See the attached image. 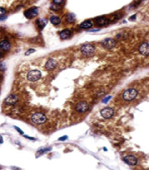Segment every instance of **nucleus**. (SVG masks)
<instances>
[{"instance_id": "f257e3e1", "label": "nucleus", "mask_w": 149, "mask_h": 170, "mask_svg": "<svg viewBox=\"0 0 149 170\" xmlns=\"http://www.w3.org/2000/svg\"><path fill=\"white\" fill-rule=\"evenodd\" d=\"M137 90L133 89V88H130V89L126 90L125 91L123 92V94H122V99L126 101H131L137 97Z\"/></svg>"}, {"instance_id": "f03ea898", "label": "nucleus", "mask_w": 149, "mask_h": 170, "mask_svg": "<svg viewBox=\"0 0 149 170\" xmlns=\"http://www.w3.org/2000/svg\"><path fill=\"white\" fill-rule=\"evenodd\" d=\"M46 116L42 113H34L31 116V121L36 124H41L46 122Z\"/></svg>"}, {"instance_id": "7ed1b4c3", "label": "nucleus", "mask_w": 149, "mask_h": 170, "mask_svg": "<svg viewBox=\"0 0 149 170\" xmlns=\"http://www.w3.org/2000/svg\"><path fill=\"white\" fill-rule=\"evenodd\" d=\"M41 77V73L39 70H31L27 74V79L31 81H36Z\"/></svg>"}, {"instance_id": "20e7f679", "label": "nucleus", "mask_w": 149, "mask_h": 170, "mask_svg": "<svg viewBox=\"0 0 149 170\" xmlns=\"http://www.w3.org/2000/svg\"><path fill=\"white\" fill-rule=\"evenodd\" d=\"M94 50L95 47L92 44H84L81 47V52L85 56H91L92 54H94Z\"/></svg>"}, {"instance_id": "39448f33", "label": "nucleus", "mask_w": 149, "mask_h": 170, "mask_svg": "<svg viewBox=\"0 0 149 170\" xmlns=\"http://www.w3.org/2000/svg\"><path fill=\"white\" fill-rule=\"evenodd\" d=\"M101 44L106 49H110V48H113L114 47L116 46V40L113 39H110V38H108V39L102 40Z\"/></svg>"}, {"instance_id": "423d86ee", "label": "nucleus", "mask_w": 149, "mask_h": 170, "mask_svg": "<svg viewBox=\"0 0 149 170\" xmlns=\"http://www.w3.org/2000/svg\"><path fill=\"white\" fill-rule=\"evenodd\" d=\"M37 14H38V8L37 7L30 8V9H28L24 12V16L28 19L34 18L35 16H37Z\"/></svg>"}, {"instance_id": "0eeeda50", "label": "nucleus", "mask_w": 149, "mask_h": 170, "mask_svg": "<svg viewBox=\"0 0 149 170\" xmlns=\"http://www.w3.org/2000/svg\"><path fill=\"white\" fill-rule=\"evenodd\" d=\"M88 108H89V105L87 104L86 102L81 101V102H79L78 104L75 106V110L79 113H84L88 109Z\"/></svg>"}, {"instance_id": "6e6552de", "label": "nucleus", "mask_w": 149, "mask_h": 170, "mask_svg": "<svg viewBox=\"0 0 149 170\" xmlns=\"http://www.w3.org/2000/svg\"><path fill=\"white\" fill-rule=\"evenodd\" d=\"M113 109L110 108H105L102 109V111H101V115H102L103 118H110L111 116H113Z\"/></svg>"}, {"instance_id": "1a4fd4ad", "label": "nucleus", "mask_w": 149, "mask_h": 170, "mask_svg": "<svg viewBox=\"0 0 149 170\" xmlns=\"http://www.w3.org/2000/svg\"><path fill=\"white\" fill-rule=\"evenodd\" d=\"M123 160H124L128 165H129V166H135V165H137V158H136L135 156H133V155H128V156H126L125 158L123 159Z\"/></svg>"}, {"instance_id": "9d476101", "label": "nucleus", "mask_w": 149, "mask_h": 170, "mask_svg": "<svg viewBox=\"0 0 149 170\" xmlns=\"http://www.w3.org/2000/svg\"><path fill=\"white\" fill-rule=\"evenodd\" d=\"M109 23H110V20L104 16H100L95 19V23L98 26H105L107 24H109Z\"/></svg>"}, {"instance_id": "9b49d317", "label": "nucleus", "mask_w": 149, "mask_h": 170, "mask_svg": "<svg viewBox=\"0 0 149 170\" xmlns=\"http://www.w3.org/2000/svg\"><path fill=\"white\" fill-rule=\"evenodd\" d=\"M138 50H139V52H140L142 55H144V56L149 55V43L147 42L142 43L141 45L139 46Z\"/></svg>"}, {"instance_id": "f8f14e48", "label": "nucleus", "mask_w": 149, "mask_h": 170, "mask_svg": "<svg viewBox=\"0 0 149 170\" xmlns=\"http://www.w3.org/2000/svg\"><path fill=\"white\" fill-rule=\"evenodd\" d=\"M18 101V98H17V96L16 95H14V94H11V95H9V96L5 99V103L6 105H15Z\"/></svg>"}, {"instance_id": "ddd939ff", "label": "nucleus", "mask_w": 149, "mask_h": 170, "mask_svg": "<svg viewBox=\"0 0 149 170\" xmlns=\"http://www.w3.org/2000/svg\"><path fill=\"white\" fill-rule=\"evenodd\" d=\"M10 47H11V44H10V42H9L8 40L3 39V40L0 41V48H1L2 50L7 51L10 49Z\"/></svg>"}, {"instance_id": "4468645a", "label": "nucleus", "mask_w": 149, "mask_h": 170, "mask_svg": "<svg viewBox=\"0 0 149 170\" xmlns=\"http://www.w3.org/2000/svg\"><path fill=\"white\" fill-rule=\"evenodd\" d=\"M57 66V61H56L55 59H53V58H50V59H49L46 63V69L47 70H52L54 69Z\"/></svg>"}, {"instance_id": "2eb2a0df", "label": "nucleus", "mask_w": 149, "mask_h": 170, "mask_svg": "<svg viewBox=\"0 0 149 170\" xmlns=\"http://www.w3.org/2000/svg\"><path fill=\"white\" fill-rule=\"evenodd\" d=\"M71 35H72V31L70 30H63L62 31H60L59 37H60V39H66L67 38H69Z\"/></svg>"}, {"instance_id": "dca6fc26", "label": "nucleus", "mask_w": 149, "mask_h": 170, "mask_svg": "<svg viewBox=\"0 0 149 170\" xmlns=\"http://www.w3.org/2000/svg\"><path fill=\"white\" fill-rule=\"evenodd\" d=\"M93 26V23H92V21L90 20H87V21H84V22H83L81 24H80V27L82 28V29H89Z\"/></svg>"}, {"instance_id": "f3484780", "label": "nucleus", "mask_w": 149, "mask_h": 170, "mask_svg": "<svg viewBox=\"0 0 149 170\" xmlns=\"http://www.w3.org/2000/svg\"><path fill=\"white\" fill-rule=\"evenodd\" d=\"M50 21L51 23H52V24H54V25H59V23H61V19L59 18V16H56V15L51 16Z\"/></svg>"}, {"instance_id": "a211bd4d", "label": "nucleus", "mask_w": 149, "mask_h": 170, "mask_svg": "<svg viewBox=\"0 0 149 170\" xmlns=\"http://www.w3.org/2000/svg\"><path fill=\"white\" fill-rule=\"evenodd\" d=\"M51 150V148H42V149H40L39 151H37V153H36V156L38 157V156H40V155L44 154V153H47L49 151Z\"/></svg>"}, {"instance_id": "6ab92c4d", "label": "nucleus", "mask_w": 149, "mask_h": 170, "mask_svg": "<svg viewBox=\"0 0 149 170\" xmlns=\"http://www.w3.org/2000/svg\"><path fill=\"white\" fill-rule=\"evenodd\" d=\"M37 23H38V25H39V27L40 28V29H43V28L46 26V24H47V20L41 18V19L38 20Z\"/></svg>"}, {"instance_id": "aec40b11", "label": "nucleus", "mask_w": 149, "mask_h": 170, "mask_svg": "<svg viewBox=\"0 0 149 170\" xmlns=\"http://www.w3.org/2000/svg\"><path fill=\"white\" fill-rule=\"evenodd\" d=\"M66 19H67V21L68 22V23H74V21H75V16H74V14H68L67 15V17H66Z\"/></svg>"}, {"instance_id": "412c9836", "label": "nucleus", "mask_w": 149, "mask_h": 170, "mask_svg": "<svg viewBox=\"0 0 149 170\" xmlns=\"http://www.w3.org/2000/svg\"><path fill=\"white\" fill-rule=\"evenodd\" d=\"M5 8H2V7H0V17H3V16L5 14Z\"/></svg>"}, {"instance_id": "4be33fe9", "label": "nucleus", "mask_w": 149, "mask_h": 170, "mask_svg": "<svg viewBox=\"0 0 149 170\" xmlns=\"http://www.w3.org/2000/svg\"><path fill=\"white\" fill-rule=\"evenodd\" d=\"M59 6H58L57 7V5H51L50 6V9L51 10H54V11H58V10H59Z\"/></svg>"}, {"instance_id": "5701e85b", "label": "nucleus", "mask_w": 149, "mask_h": 170, "mask_svg": "<svg viewBox=\"0 0 149 170\" xmlns=\"http://www.w3.org/2000/svg\"><path fill=\"white\" fill-rule=\"evenodd\" d=\"M110 99H111V96H108V97H106L105 99H104L102 100V102H103V103H107L108 101L110 100Z\"/></svg>"}, {"instance_id": "b1692460", "label": "nucleus", "mask_w": 149, "mask_h": 170, "mask_svg": "<svg viewBox=\"0 0 149 170\" xmlns=\"http://www.w3.org/2000/svg\"><path fill=\"white\" fill-rule=\"evenodd\" d=\"M34 51H35V49H29L28 51H26V52H25V56H28V55L31 54V53H33Z\"/></svg>"}, {"instance_id": "393cba45", "label": "nucleus", "mask_w": 149, "mask_h": 170, "mask_svg": "<svg viewBox=\"0 0 149 170\" xmlns=\"http://www.w3.org/2000/svg\"><path fill=\"white\" fill-rule=\"evenodd\" d=\"M64 0H53V2L55 3V4H57V5H60L61 3H62Z\"/></svg>"}, {"instance_id": "a878e982", "label": "nucleus", "mask_w": 149, "mask_h": 170, "mask_svg": "<svg viewBox=\"0 0 149 170\" xmlns=\"http://www.w3.org/2000/svg\"><path fill=\"white\" fill-rule=\"evenodd\" d=\"M15 130L16 131H18L20 132V133H21V134H24V132L22 131V130H21V129H20L19 127H17V126H15Z\"/></svg>"}, {"instance_id": "bb28decb", "label": "nucleus", "mask_w": 149, "mask_h": 170, "mask_svg": "<svg viewBox=\"0 0 149 170\" xmlns=\"http://www.w3.org/2000/svg\"><path fill=\"white\" fill-rule=\"evenodd\" d=\"M67 139V136H63V137H60V138H59V141H65V140Z\"/></svg>"}, {"instance_id": "cd10ccee", "label": "nucleus", "mask_w": 149, "mask_h": 170, "mask_svg": "<svg viewBox=\"0 0 149 170\" xmlns=\"http://www.w3.org/2000/svg\"><path fill=\"white\" fill-rule=\"evenodd\" d=\"M24 137H26V138H27V139H30V140H32V141H34V138H32V137H29V136H27V135H24Z\"/></svg>"}, {"instance_id": "c85d7f7f", "label": "nucleus", "mask_w": 149, "mask_h": 170, "mask_svg": "<svg viewBox=\"0 0 149 170\" xmlns=\"http://www.w3.org/2000/svg\"><path fill=\"white\" fill-rule=\"evenodd\" d=\"M0 143H3V139H2L1 135H0Z\"/></svg>"}, {"instance_id": "c756f323", "label": "nucleus", "mask_w": 149, "mask_h": 170, "mask_svg": "<svg viewBox=\"0 0 149 170\" xmlns=\"http://www.w3.org/2000/svg\"><path fill=\"white\" fill-rule=\"evenodd\" d=\"M135 18H136V16L134 15L133 17H130V18H129V20H134V19H135Z\"/></svg>"}, {"instance_id": "7c9ffc66", "label": "nucleus", "mask_w": 149, "mask_h": 170, "mask_svg": "<svg viewBox=\"0 0 149 170\" xmlns=\"http://www.w3.org/2000/svg\"><path fill=\"white\" fill-rule=\"evenodd\" d=\"M1 53H2V52H1V49H0V56H1Z\"/></svg>"}]
</instances>
